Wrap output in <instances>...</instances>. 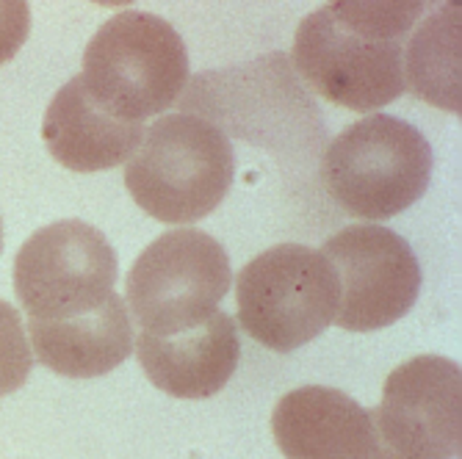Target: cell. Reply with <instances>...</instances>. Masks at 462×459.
Instances as JSON below:
<instances>
[{
    "mask_svg": "<svg viewBox=\"0 0 462 459\" xmlns=\"http://www.w3.org/2000/svg\"><path fill=\"white\" fill-rule=\"evenodd\" d=\"M427 4H329L293 36V69L324 100L371 114L404 95V39Z\"/></svg>",
    "mask_w": 462,
    "mask_h": 459,
    "instance_id": "obj_1",
    "label": "cell"
},
{
    "mask_svg": "<svg viewBox=\"0 0 462 459\" xmlns=\"http://www.w3.org/2000/svg\"><path fill=\"white\" fill-rule=\"evenodd\" d=\"M236 178L230 139L194 114H166L144 131L125 166V186L163 225H194L214 214Z\"/></svg>",
    "mask_w": 462,
    "mask_h": 459,
    "instance_id": "obj_2",
    "label": "cell"
},
{
    "mask_svg": "<svg viewBox=\"0 0 462 459\" xmlns=\"http://www.w3.org/2000/svg\"><path fill=\"white\" fill-rule=\"evenodd\" d=\"M80 80L114 116L144 124L189 87L186 41L158 14L119 12L89 39Z\"/></svg>",
    "mask_w": 462,
    "mask_h": 459,
    "instance_id": "obj_3",
    "label": "cell"
},
{
    "mask_svg": "<svg viewBox=\"0 0 462 459\" xmlns=\"http://www.w3.org/2000/svg\"><path fill=\"white\" fill-rule=\"evenodd\" d=\"M432 147L410 122L368 114L338 133L321 155V180L346 214L380 222L424 197Z\"/></svg>",
    "mask_w": 462,
    "mask_h": 459,
    "instance_id": "obj_4",
    "label": "cell"
},
{
    "mask_svg": "<svg viewBox=\"0 0 462 459\" xmlns=\"http://www.w3.org/2000/svg\"><path fill=\"white\" fill-rule=\"evenodd\" d=\"M341 288L329 261L305 243H277L236 277L238 324L272 352H297L335 321Z\"/></svg>",
    "mask_w": 462,
    "mask_h": 459,
    "instance_id": "obj_5",
    "label": "cell"
},
{
    "mask_svg": "<svg viewBox=\"0 0 462 459\" xmlns=\"http://www.w3.org/2000/svg\"><path fill=\"white\" fill-rule=\"evenodd\" d=\"M128 308L147 335H178L217 313L233 285L225 246L205 230L158 235L128 271Z\"/></svg>",
    "mask_w": 462,
    "mask_h": 459,
    "instance_id": "obj_6",
    "label": "cell"
},
{
    "mask_svg": "<svg viewBox=\"0 0 462 459\" xmlns=\"http://www.w3.org/2000/svg\"><path fill=\"white\" fill-rule=\"evenodd\" d=\"M180 108L211 122L222 133L230 131L261 147H288L293 136L308 147L313 144L305 139L308 122L324 128L313 97L302 89L282 53L197 75ZM308 136L319 133L308 131Z\"/></svg>",
    "mask_w": 462,
    "mask_h": 459,
    "instance_id": "obj_7",
    "label": "cell"
},
{
    "mask_svg": "<svg viewBox=\"0 0 462 459\" xmlns=\"http://www.w3.org/2000/svg\"><path fill=\"white\" fill-rule=\"evenodd\" d=\"M14 290L31 321H64L100 310L116 290V252L80 219L39 227L14 258Z\"/></svg>",
    "mask_w": 462,
    "mask_h": 459,
    "instance_id": "obj_8",
    "label": "cell"
},
{
    "mask_svg": "<svg viewBox=\"0 0 462 459\" xmlns=\"http://www.w3.org/2000/svg\"><path fill=\"white\" fill-rule=\"evenodd\" d=\"M319 252L338 277L335 324L341 329H385L412 310L421 290V266L399 233L380 225H352L327 238Z\"/></svg>",
    "mask_w": 462,
    "mask_h": 459,
    "instance_id": "obj_9",
    "label": "cell"
},
{
    "mask_svg": "<svg viewBox=\"0 0 462 459\" xmlns=\"http://www.w3.org/2000/svg\"><path fill=\"white\" fill-rule=\"evenodd\" d=\"M383 443L399 459H459L462 454V368L421 354L391 371L374 409Z\"/></svg>",
    "mask_w": 462,
    "mask_h": 459,
    "instance_id": "obj_10",
    "label": "cell"
},
{
    "mask_svg": "<svg viewBox=\"0 0 462 459\" xmlns=\"http://www.w3.org/2000/svg\"><path fill=\"white\" fill-rule=\"evenodd\" d=\"M272 432L285 459H399L383 443L374 409L324 385L285 393L272 412Z\"/></svg>",
    "mask_w": 462,
    "mask_h": 459,
    "instance_id": "obj_11",
    "label": "cell"
},
{
    "mask_svg": "<svg viewBox=\"0 0 462 459\" xmlns=\"http://www.w3.org/2000/svg\"><path fill=\"white\" fill-rule=\"evenodd\" d=\"M134 352L147 380L175 399H211L238 368L241 344L233 316L217 310L205 324L178 335H142Z\"/></svg>",
    "mask_w": 462,
    "mask_h": 459,
    "instance_id": "obj_12",
    "label": "cell"
},
{
    "mask_svg": "<svg viewBox=\"0 0 462 459\" xmlns=\"http://www.w3.org/2000/svg\"><path fill=\"white\" fill-rule=\"evenodd\" d=\"M144 131V124L125 122L103 108L83 87L80 75L69 78L53 95L42 119V139L53 161L80 175L114 170L131 161Z\"/></svg>",
    "mask_w": 462,
    "mask_h": 459,
    "instance_id": "obj_13",
    "label": "cell"
},
{
    "mask_svg": "<svg viewBox=\"0 0 462 459\" xmlns=\"http://www.w3.org/2000/svg\"><path fill=\"white\" fill-rule=\"evenodd\" d=\"M25 332L33 357L67 380L106 377L134 354V324L119 294H114L100 310L78 318H28Z\"/></svg>",
    "mask_w": 462,
    "mask_h": 459,
    "instance_id": "obj_14",
    "label": "cell"
},
{
    "mask_svg": "<svg viewBox=\"0 0 462 459\" xmlns=\"http://www.w3.org/2000/svg\"><path fill=\"white\" fill-rule=\"evenodd\" d=\"M459 6L443 4L407 39L404 89L448 114L462 111L459 75Z\"/></svg>",
    "mask_w": 462,
    "mask_h": 459,
    "instance_id": "obj_15",
    "label": "cell"
},
{
    "mask_svg": "<svg viewBox=\"0 0 462 459\" xmlns=\"http://www.w3.org/2000/svg\"><path fill=\"white\" fill-rule=\"evenodd\" d=\"M33 368V352L17 308L0 299V399L20 390Z\"/></svg>",
    "mask_w": 462,
    "mask_h": 459,
    "instance_id": "obj_16",
    "label": "cell"
},
{
    "mask_svg": "<svg viewBox=\"0 0 462 459\" xmlns=\"http://www.w3.org/2000/svg\"><path fill=\"white\" fill-rule=\"evenodd\" d=\"M31 33V6L23 0H0V64L12 61Z\"/></svg>",
    "mask_w": 462,
    "mask_h": 459,
    "instance_id": "obj_17",
    "label": "cell"
},
{
    "mask_svg": "<svg viewBox=\"0 0 462 459\" xmlns=\"http://www.w3.org/2000/svg\"><path fill=\"white\" fill-rule=\"evenodd\" d=\"M0 249H4V225H0Z\"/></svg>",
    "mask_w": 462,
    "mask_h": 459,
    "instance_id": "obj_18",
    "label": "cell"
}]
</instances>
